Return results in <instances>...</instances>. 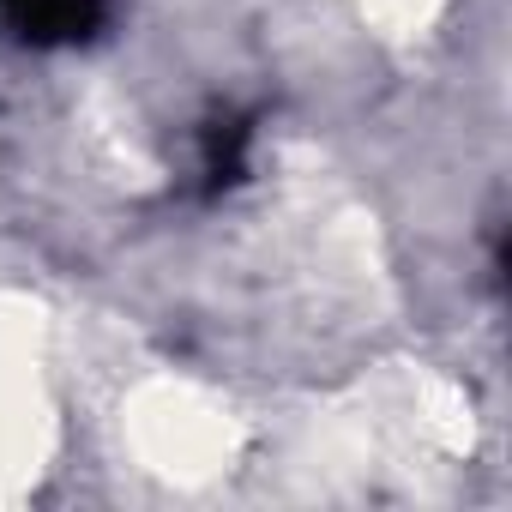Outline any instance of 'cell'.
I'll return each mask as SVG.
<instances>
[{"instance_id":"1","label":"cell","mask_w":512,"mask_h":512,"mask_svg":"<svg viewBox=\"0 0 512 512\" xmlns=\"http://www.w3.org/2000/svg\"><path fill=\"white\" fill-rule=\"evenodd\" d=\"M127 446L139 470L175 476V482H205L223 464H235V416L205 398L199 386H139L127 398Z\"/></svg>"},{"instance_id":"2","label":"cell","mask_w":512,"mask_h":512,"mask_svg":"<svg viewBox=\"0 0 512 512\" xmlns=\"http://www.w3.org/2000/svg\"><path fill=\"white\" fill-rule=\"evenodd\" d=\"M440 7H446V0H368V13L386 25V37H416V31H428Z\"/></svg>"}]
</instances>
